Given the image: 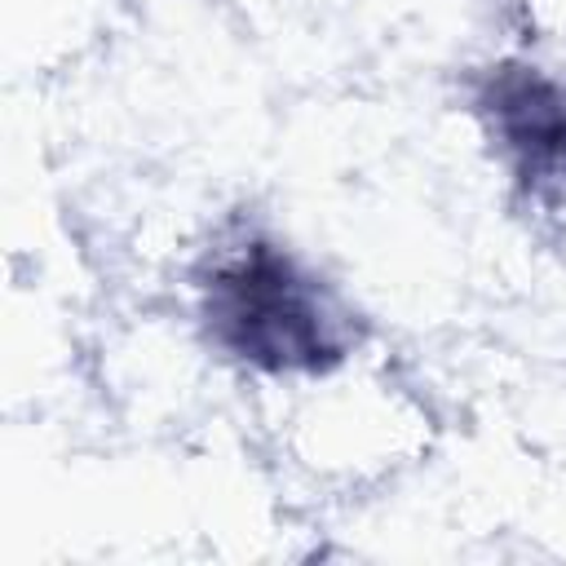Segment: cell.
I'll use <instances>...</instances> for the list:
<instances>
[{
  "label": "cell",
  "mask_w": 566,
  "mask_h": 566,
  "mask_svg": "<svg viewBox=\"0 0 566 566\" xmlns=\"http://www.w3.org/2000/svg\"><path fill=\"white\" fill-rule=\"evenodd\" d=\"M199 287L212 340L261 371H327L349 354L345 310L270 239L217 252Z\"/></svg>",
  "instance_id": "cell-1"
},
{
  "label": "cell",
  "mask_w": 566,
  "mask_h": 566,
  "mask_svg": "<svg viewBox=\"0 0 566 566\" xmlns=\"http://www.w3.org/2000/svg\"><path fill=\"white\" fill-rule=\"evenodd\" d=\"M478 115L522 195L544 212H566V84L522 62L491 66L478 84Z\"/></svg>",
  "instance_id": "cell-2"
}]
</instances>
